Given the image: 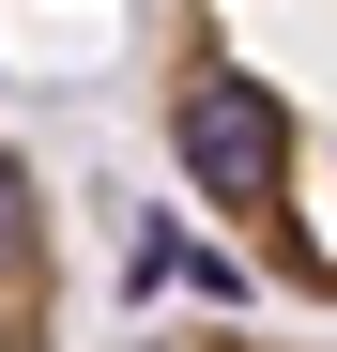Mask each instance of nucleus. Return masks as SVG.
Masks as SVG:
<instances>
[{"mask_svg":"<svg viewBox=\"0 0 337 352\" xmlns=\"http://www.w3.org/2000/svg\"><path fill=\"white\" fill-rule=\"evenodd\" d=\"M153 153L276 307H337V0H153Z\"/></svg>","mask_w":337,"mask_h":352,"instance_id":"obj_1","label":"nucleus"},{"mask_svg":"<svg viewBox=\"0 0 337 352\" xmlns=\"http://www.w3.org/2000/svg\"><path fill=\"white\" fill-rule=\"evenodd\" d=\"M77 322V245H62V199H46V168L0 138V352H62Z\"/></svg>","mask_w":337,"mask_h":352,"instance_id":"obj_2","label":"nucleus"},{"mask_svg":"<svg viewBox=\"0 0 337 352\" xmlns=\"http://www.w3.org/2000/svg\"><path fill=\"white\" fill-rule=\"evenodd\" d=\"M123 352H337V337H276V322H153Z\"/></svg>","mask_w":337,"mask_h":352,"instance_id":"obj_3","label":"nucleus"}]
</instances>
